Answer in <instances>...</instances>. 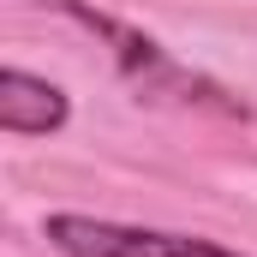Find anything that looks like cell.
<instances>
[{"instance_id": "6da1fadb", "label": "cell", "mask_w": 257, "mask_h": 257, "mask_svg": "<svg viewBox=\"0 0 257 257\" xmlns=\"http://www.w3.org/2000/svg\"><path fill=\"white\" fill-rule=\"evenodd\" d=\"M72 24H84L90 36H102L108 48H114V66H120V78H126L138 96H156V102H186V108H209V114H227V120H245V102L239 96H227L221 84H209L203 72L192 66H180L156 36H144V30H132L120 18H108V12H96V6H84V0H54Z\"/></svg>"}, {"instance_id": "3957f363", "label": "cell", "mask_w": 257, "mask_h": 257, "mask_svg": "<svg viewBox=\"0 0 257 257\" xmlns=\"http://www.w3.org/2000/svg\"><path fill=\"white\" fill-rule=\"evenodd\" d=\"M72 120V102H66L60 84L24 72V66H6L0 72V132L6 138H48Z\"/></svg>"}, {"instance_id": "7a4b0ae2", "label": "cell", "mask_w": 257, "mask_h": 257, "mask_svg": "<svg viewBox=\"0 0 257 257\" xmlns=\"http://www.w3.org/2000/svg\"><path fill=\"white\" fill-rule=\"evenodd\" d=\"M42 239L60 257H239L197 233H168V227H138V221H108V215H48Z\"/></svg>"}]
</instances>
